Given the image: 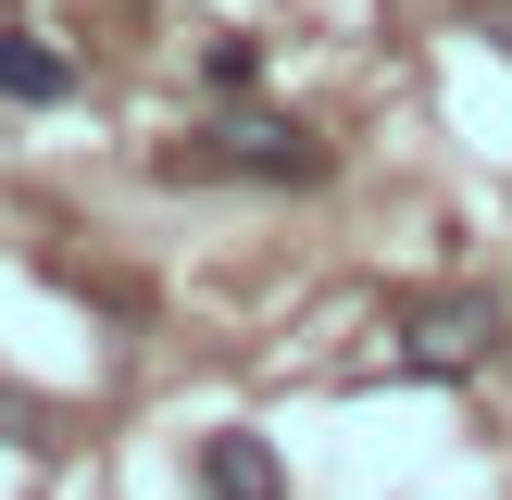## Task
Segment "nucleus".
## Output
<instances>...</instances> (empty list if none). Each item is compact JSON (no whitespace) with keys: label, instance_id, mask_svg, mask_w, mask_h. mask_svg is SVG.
<instances>
[{"label":"nucleus","instance_id":"3","mask_svg":"<svg viewBox=\"0 0 512 500\" xmlns=\"http://www.w3.org/2000/svg\"><path fill=\"white\" fill-rule=\"evenodd\" d=\"M200 500H288V463L250 425H225V438H200Z\"/></svg>","mask_w":512,"mask_h":500},{"label":"nucleus","instance_id":"4","mask_svg":"<svg viewBox=\"0 0 512 500\" xmlns=\"http://www.w3.org/2000/svg\"><path fill=\"white\" fill-rule=\"evenodd\" d=\"M0 100H25V113L75 100V50H50L38 25H0Z\"/></svg>","mask_w":512,"mask_h":500},{"label":"nucleus","instance_id":"1","mask_svg":"<svg viewBox=\"0 0 512 500\" xmlns=\"http://www.w3.org/2000/svg\"><path fill=\"white\" fill-rule=\"evenodd\" d=\"M325 163H338V150H325L313 125H288V113H238V125H213V138L163 150V175H250V188H313Z\"/></svg>","mask_w":512,"mask_h":500},{"label":"nucleus","instance_id":"2","mask_svg":"<svg viewBox=\"0 0 512 500\" xmlns=\"http://www.w3.org/2000/svg\"><path fill=\"white\" fill-rule=\"evenodd\" d=\"M500 350V300L488 288H425V300H400V363L413 375H475Z\"/></svg>","mask_w":512,"mask_h":500},{"label":"nucleus","instance_id":"5","mask_svg":"<svg viewBox=\"0 0 512 500\" xmlns=\"http://www.w3.org/2000/svg\"><path fill=\"white\" fill-rule=\"evenodd\" d=\"M200 75H213V88H225V100H238V88H250V75H263V50H250V38H213V63H200Z\"/></svg>","mask_w":512,"mask_h":500}]
</instances>
